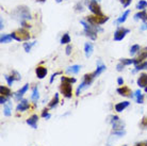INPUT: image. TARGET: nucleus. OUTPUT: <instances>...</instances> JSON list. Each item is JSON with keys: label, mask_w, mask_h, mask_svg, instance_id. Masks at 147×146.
Masks as SVG:
<instances>
[{"label": "nucleus", "mask_w": 147, "mask_h": 146, "mask_svg": "<svg viewBox=\"0 0 147 146\" xmlns=\"http://www.w3.org/2000/svg\"><path fill=\"white\" fill-rule=\"evenodd\" d=\"M124 67H125V65L123 63H118L117 65H116V70L117 72H121V70H124Z\"/></svg>", "instance_id": "a18cd8bd"}, {"label": "nucleus", "mask_w": 147, "mask_h": 146, "mask_svg": "<svg viewBox=\"0 0 147 146\" xmlns=\"http://www.w3.org/2000/svg\"><path fill=\"white\" fill-rule=\"evenodd\" d=\"M60 91H61V93H62L63 96H64L65 98H71V96H73V87H71V83L62 82V81H61Z\"/></svg>", "instance_id": "20e7f679"}, {"label": "nucleus", "mask_w": 147, "mask_h": 146, "mask_svg": "<svg viewBox=\"0 0 147 146\" xmlns=\"http://www.w3.org/2000/svg\"><path fill=\"white\" fill-rule=\"evenodd\" d=\"M58 75H61V72H58V73L53 74V75L51 76V78H50V81H49V82H50V83H52V82H53V80H55V76H58Z\"/></svg>", "instance_id": "de8ad7c7"}, {"label": "nucleus", "mask_w": 147, "mask_h": 146, "mask_svg": "<svg viewBox=\"0 0 147 146\" xmlns=\"http://www.w3.org/2000/svg\"><path fill=\"white\" fill-rule=\"evenodd\" d=\"M147 7V1L145 0H140L138 3H136V9L139 10V11H143Z\"/></svg>", "instance_id": "c756f323"}, {"label": "nucleus", "mask_w": 147, "mask_h": 146, "mask_svg": "<svg viewBox=\"0 0 147 146\" xmlns=\"http://www.w3.org/2000/svg\"><path fill=\"white\" fill-rule=\"evenodd\" d=\"M144 90H145V92L147 93V87H146V88H144Z\"/></svg>", "instance_id": "4d7b16f0"}, {"label": "nucleus", "mask_w": 147, "mask_h": 146, "mask_svg": "<svg viewBox=\"0 0 147 146\" xmlns=\"http://www.w3.org/2000/svg\"><path fill=\"white\" fill-rule=\"evenodd\" d=\"M37 121H38V116H37L36 114H33V115H31V116L27 120V124L29 125V126H31L33 129H36L37 128Z\"/></svg>", "instance_id": "ddd939ff"}, {"label": "nucleus", "mask_w": 147, "mask_h": 146, "mask_svg": "<svg viewBox=\"0 0 147 146\" xmlns=\"http://www.w3.org/2000/svg\"><path fill=\"white\" fill-rule=\"evenodd\" d=\"M141 30H147V22H144L143 25H142V27H141Z\"/></svg>", "instance_id": "603ef678"}, {"label": "nucleus", "mask_w": 147, "mask_h": 146, "mask_svg": "<svg viewBox=\"0 0 147 146\" xmlns=\"http://www.w3.org/2000/svg\"><path fill=\"white\" fill-rule=\"evenodd\" d=\"M7 100H9V98H7V97H4V96H1V97H0V103H1V105L7 103Z\"/></svg>", "instance_id": "49530a36"}, {"label": "nucleus", "mask_w": 147, "mask_h": 146, "mask_svg": "<svg viewBox=\"0 0 147 146\" xmlns=\"http://www.w3.org/2000/svg\"><path fill=\"white\" fill-rule=\"evenodd\" d=\"M12 16L15 19H17L19 22H27V20L32 18L29 7H26V5H19V7H16L14 11L12 12Z\"/></svg>", "instance_id": "f257e3e1"}, {"label": "nucleus", "mask_w": 147, "mask_h": 146, "mask_svg": "<svg viewBox=\"0 0 147 146\" xmlns=\"http://www.w3.org/2000/svg\"><path fill=\"white\" fill-rule=\"evenodd\" d=\"M75 11H76V12H83V11H84V9H83V5H82V3L76 4V7H75Z\"/></svg>", "instance_id": "37998d69"}, {"label": "nucleus", "mask_w": 147, "mask_h": 146, "mask_svg": "<svg viewBox=\"0 0 147 146\" xmlns=\"http://www.w3.org/2000/svg\"><path fill=\"white\" fill-rule=\"evenodd\" d=\"M140 126L142 129H147V116H144L142 120H141Z\"/></svg>", "instance_id": "4c0bfd02"}, {"label": "nucleus", "mask_w": 147, "mask_h": 146, "mask_svg": "<svg viewBox=\"0 0 147 146\" xmlns=\"http://www.w3.org/2000/svg\"><path fill=\"white\" fill-rule=\"evenodd\" d=\"M117 83H118V85H123V84H124V79H123L121 77H118Z\"/></svg>", "instance_id": "3c124183"}, {"label": "nucleus", "mask_w": 147, "mask_h": 146, "mask_svg": "<svg viewBox=\"0 0 147 146\" xmlns=\"http://www.w3.org/2000/svg\"><path fill=\"white\" fill-rule=\"evenodd\" d=\"M0 93H1V96H4V97H7V98H10V96L12 95L10 88L4 87V85H1V87H0Z\"/></svg>", "instance_id": "aec40b11"}, {"label": "nucleus", "mask_w": 147, "mask_h": 146, "mask_svg": "<svg viewBox=\"0 0 147 146\" xmlns=\"http://www.w3.org/2000/svg\"><path fill=\"white\" fill-rule=\"evenodd\" d=\"M112 135H119V137H123V135H126V131L124 129H121V130H113L112 131Z\"/></svg>", "instance_id": "58836bf2"}, {"label": "nucleus", "mask_w": 147, "mask_h": 146, "mask_svg": "<svg viewBox=\"0 0 147 146\" xmlns=\"http://www.w3.org/2000/svg\"><path fill=\"white\" fill-rule=\"evenodd\" d=\"M84 35L85 36H88V39H91V40L95 41L97 39V33L95 31H92V30H88V29H84Z\"/></svg>", "instance_id": "4be33fe9"}, {"label": "nucleus", "mask_w": 147, "mask_h": 146, "mask_svg": "<svg viewBox=\"0 0 147 146\" xmlns=\"http://www.w3.org/2000/svg\"><path fill=\"white\" fill-rule=\"evenodd\" d=\"M48 111H49V109H44L43 110V112H42V114H40V115H42V117H46V118H50V117H51V115H50V114L48 113Z\"/></svg>", "instance_id": "a19ab883"}, {"label": "nucleus", "mask_w": 147, "mask_h": 146, "mask_svg": "<svg viewBox=\"0 0 147 146\" xmlns=\"http://www.w3.org/2000/svg\"><path fill=\"white\" fill-rule=\"evenodd\" d=\"M0 25H1V26H0V29L2 30V29H3V27H4V26H3V22H2V19L0 20Z\"/></svg>", "instance_id": "864d4df0"}, {"label": "nucleus", "mask_w": 147, "mask_h": 146, "mask_svg": "<svg viewBox=\"0 0 147 146\" xmlns=\"http://www.w3.org/2000/svg\"><path fill=\"white\" fill-rule=\"evenodd\" d=\"M129 32H130V30L127 29V28H124V27H118L117 29H116V31L114 32V41H116V42L123 41Z\"/></svg>", "instance_id": "39448f33"}, {"label": "nucleus", "mask_w": 147, "mask_h": 146, "mask_svg": "<svg viewBox=\"0 0 147 146\" xmlns=\"http://www.w3.org/2000/svg\"><path fill=\"white\" fill-rule=\"evenodd\" d=\"M110 122L112 124V127H113V130H121L125 127V123L121 121V118L116 115H112L110 116Z\"/></svg>", "instance_id": "423d86ee"}, {"label": "nucleus", "mask_w": 147, "mask_h": 146, "mask_svg": "<svg viewBox=\"0 0 147 146\" xmlns=\"http://www.w3.org/2000/svg\"><path fill=\"white\" fill-rule=\"evenodd\" d=\"M36 1H40V2H45L46 0H36Z\"/></svg>", "instance_id": "6e6d98bb"}, {"label": "nucleus", "mask_w": 147, "mask_h": 146, "mask_svg": "<svg viewBox=\"0 0 147 146\" xmlns=\"http://www.w3.org/2000/svg\"><path fill=\"white\" fill-rule=\"evenodd\" d=\"M116 92H117L119 95L125 96V97H133L131 90H130L128 87H125V85H121V88H118L117 90H116Z\"/></svg>", "instance_id": "1a4fd4ad"}, {"label": "nucleus", "mask_w": 147, "mask_h": 146, "mask_svg": "<svg viewBox=\"0 0 147 146\" xmlns=\"http://www.w3.org/2000/svg\"><path fill=\"white\" fill-rule=\"evenodd\" d=\"M20 25L22 26V28H26V29H28V28H30V27H31V26H30L27 22H20Z\"/></svg>", "instance_id": "09e8293b"}, {"label": "nucleus", "mask_w": 147, "mask_h": 146, "mask_svg": "<svg viewBox=\"0 0 147 146\" xmlns=\"http://www.w3.org/2000/svg\"><path fill=\"white\" fill-rule=\"evenodd\" d=\"M28 89H29V84H25L24 87H22L19 91H17L16 93H14V98L15 100H17V101H20V99H22V95L28 91Z\"/></svg>", "instance_id": "9b49d317"}, {"label": "nucleus", "mask_w": 147, "mask_h": 146, "mask_svg": "<svg viewBox=\"0 0 147 146\" xmlns=\"http://www.w3.org/2000/svg\"><path fill=\"white\" fill-rule=\"evenodd\" d=\"M35 74H36V76L38 79H44L46 75H47V68L44 67V66H37L36 68H35Z\"/></svg>", "instance_id": "f8f14e48"}, {"label": "nucleus", "mask_w": 147, "mask_h": 146, "mask_svg": "<svg viewBox=\"0 0 147 146\" xmlns=\"http://www.w3.org/2000/svg\"><path fill=\"white\" fill-rule=\"evenodd\" d=\"M147 70V61H143V62H141L140 64L136 65V70H133V73L139 72V70Z\"/></svg>", "instance_id": "c85d7f7f"}, {"label": "nucleus", "mask_w": 147, "mask_h": 146, "mask_svg": "<svg viewBox=\"0 0 147 146\" xmlns=\"http://www.w3.org/2000/svg\"><path fill=\"white\" fill-rule=\"evenodd\" d=\"M129 105H130V102L129 101L118 102V103L115 105V111H117V112H123L127 107H129Z\"/></svg>", "instance_id": "f3484780"}, {"label": "nucleus", "mask_w": 147, "mask_h": 146, "mask_svg": "<svg viewBox=\"0 0 147 146\" xmlns=\"http://www.w3.org/2000/svg\"><path fill=\"white\" fill-rule=\"evenodd\" d=\"M60 43L61 44H69L70 43V36L68 33H64L63 34V36L61 37V41H60Z\"/></svg>", "instance_id": "7c9ffc66"}, {"label": "nucleus", "mask_w": 147, "mask_h": 146, "mask_svg": "<svg viewBox=\"0 0 147 146\" xmlns=\"http://www.w3.org/2000/svg\"><path fill=\"white\" fill-rule=\"evenodd\" d=\"M40 98V94H38V89L37 87H33V90H32V95H31V99L33 100V101H37Z\"/></svg>", "instance_id": "bb28decb"}, {"label": "nucleus", "mask_w": 147, "mask_h": 146, "mask_svg": "<svg viewBox=\"0 0 147 146\" xmlns=\"http://www.w3.org/2000/svg\"><path fill=\"white\" fill-rule=\"evenodd\" d=\"M88 10L92 12L94 15H99L101 16L102 14V12H101V7L98 3H97V1L96 0H90V2H88Z\"/></svg>", "instance_id": "0eeeda50"}, {"label": "nucleus", "mask_w": 147, "mask_h": 146, "mask_svg": "<svg viewBox=\"0 0 147 146\" xmlns=\"http://www.w3.org/2000/svg\"><path fill=\"white\" fill-rule=\"evenodd\" d=\"M13 37L11 36V34H1L0 37V43L2 44H7V43H11Z\"/></svg>", "instance_id": "412c9836"}, {"label": "nucleus", "mask_w": 147, "mask_h": 146, "mask_svg": "<svg viewBox=\"0 0 147 146\" xmlns=\"http://www.w3.org/2000/svg\"><path fill=\"white\" fill-rule=\"evenodd\" d=\"M4 78H5V80H7V84L10 85V87H12V84L14 83L15 79L13 78L12 76H9V75H4Z\"/></svg>", "instance_id": "e433bc0d"}, {"label": "nucleus", "mask_w": 147, "mask_h": 146, "mask_svg": "<svg viewBox=\"0 0 147 146\" xmlns=\"http://www.w3.org/2000/svg\"><path fill=\"white\" fill-rule=\"evenodd\" d=\"M123 146H127V145H123Z\"/></svg>", "instance_id": "13d9d810"}, {"label": "nucleus", "mask_w": 147, "mask_h": 146, "mask_svg": "<svg viewBox=\"0 0 147 146\" xmlns=\"http://www.w3.org/2000/svg\"><path fill=\"white\" fill-rule=\"evenodd\" d=\"M3 113H4V115H5V116H10V115H11V107H10V105L4 107Z\"/></svg>", "instance_id": "ea45409f"}, {"label": "nucleus", "mask_w": 147, "mask_h": 146, "mask_svg": "<svg viewBox=\"0 0 147 146\" xmlns=\"http://www.w3.org/2000/svg\"><path fill=\"white\" fill-rule=\"evenodd\" d=\"M80 68H81V66L80 65H71V66H69L68 68L66 70V73H68V74H78L79 73V70H80Z\"/></svg>", "instance_id": "393cba45"}, {"label": "nucleus", "mask_w": 147, "mask_h": 146, "mask_svg": "<svg viewBox=\"0 0 147 146\" xmlns=\"http://www.w3.org/2000/svg\"><path fill=\"white\" fill-rule=\"evenodd\" d=\"M93 50H94V47H93L92 43H85L84 45V53L86 58H90L93 53Z\"/></svg>", "instance_id": "dca6fc26"}, {"label": "nucleus", "mask_w": 147, "mask_h": 146, "mask_svg": "<svg viewBox=\"0 0 147 146\" xmlns=\"http://www.w3.org/2000/svg\"><path fill=\"white\" fill-rule=\"evenodd\" d=\"M35 44H36V41H34L32 43H25V44H24V49H25L26 52H30V51H31V48L33 47Z\"/></svg>", "instance_id": "473e14b6"}, {"label": "nucleus", "mask_w": 147, "mask_h": 146, "mask_svg": "<svg viewBox=\"0 0 147 146\" xmlns=\"http://www.w3.org/2000/svg\"><path fill=\"white\" fill-rule=\"evenodd\" d=\"M55 1H57V2H58V3H60V2H62L63 0H55Z\"/></svg>", "instance_id": "5fc2aeb1"}, {"label": "nucleus", "mask_w": 147, "mask_h": 146, "mask_svg": "<svg viewBox=\"0 0 147 146\" xmlns=\"http://www.w3.org/2000/svg\"><path fill=\"white\" fill-rule=\"evenodd\" d=\"M29 108H30V105L29 102H28V100L27 99H22L19 101L18 105H17V107H16V111L17 112H24V111L28 110Z\"/></svg>", "instance_id": "9d476101"}, {"label": "nucleus", "mask_w": 147, "mask_h": 146, "mask_svg": "<svg viewBox=\"0 0 147 146\" xmlns=\"http://www.w3.org/2000/svg\"><path fill=\"white\" fill-rule=\"evenodd\" d=\"M119 1H121V3L123 4V7H128L132 0H119Z\"/></svg>", "instance_id": "79ce46f5"}, {"label": "nucleus", "mask_w": 147, "mask_h": 146, "mask_svg": "<svg viewBox=\"0 0 147 146\" xmlns=\"http://www.w3.org/2000/svg\"><path fill=\"white\" fill-rule=\"evenodd\" d=\"M134 96L136 97V102H138V103H143L144 96H143V94L141 93L140 90H136V93H134Z\"/></svg>", "instance_id": "cd10ccee"}, {"label": "nucleus", "mask_w": 147, "mask_h": 146, "mask_svg": "<svg viewBox=\"0 0 147 146\" xmlns=\"http://www.w3.org/2000/svg\"><path fill=\"white\" fill-rule=\"evenodd\" d=\"M106 68H107V67H106V65H103L102 63L98 60V62H97V68H96V70L94 72V75H95V77L99 76L102 72H105V70H106Z\"/></svg>", "instance_id": "a211bd4d"}, {"label": "nucleus", "mask_w": 147, "mask_h": 146, "mask_svg": "<svg viewBox=\"0 0 147 146\" xmlns=\"http://www.w3.org/2000/svg\"><path fill=\"white\" fill-rule=\"evenodd\" d=\"M138 85L140 88H146L147 87V74L142 73L138 78Z\"/></svg>", "instance_id": "4468645a"}, {"label": "nucleus", "mask_w": 147, "mask_h": 146, "mask_svg": "<svg viewBox=\"0 0 147 146\" xmlns=\"http://www.w3.org/2000/svg\"><path fill=\"white\" fill-rule=\"evenodd\" d=\"M61 81L62 82H68V83H75L77 79L76 78H70V77H65V76H62L61 77Z\"/></svg>", "instance_id": "72a5a7b5"}, {"label": "nucleus", "mask_w": 147, "mask_h": 146, "mask_svg": "<svg viewBox=\"0 0 147 146\" xmlns=\"http://www.w3.org/2000/svg\"><path fill=\"white\" fill-rule=\"evenodd\" d=\"M121 63H123L125 66L131 65L134 63V59H121Z\"/></svg>", "instance_id": "f704fd0d"}, {"label": "nucleus", "mask_w": 147, "mask_h": 146, "mask_svg": "<svg viewBox=\"0 0 147 146\" xmlns=\"http://www.w3.org/2000/svg\"><path fill=\"white\" fill-rule=\"evenodd\" d=\"M88 87H90V84L88 83V82H85L84 80L81 82V84L78 87V89H77V91H76V96H79L80 95V93H81V91L82 90H84V89H88Z\"/></svg>", "instance_id": "a878e982"}, {"label": "nucleus", "mask_w": 147, "mask_h": 146, "mask_svg": "<svg viewBox=\"0 0 147 146\" xmlns=\"http://www.w3.org/2000/svg\"><path fill=\"white\" fill-rule=\"evenodd\" d=\"M85 20L91 25L101 26L109 20V17L106 15H101V16H99V15H90V16H86Z\"/></svg>", "instance_id": "7ed1b4c3"}, {"label": "nucleus", "mask_w": 147, "mask_h": 146, "mask_svg": "<svg viewBox=\"0 0 147 146\" xmlns=\"http://www.w3.org/2000/svg\"><path fill=\"white\" fill-rule=\"evenodd\" d=\"M134 146H147V141H142V142L136 143Z\"/></svg>", "instance_id": "8fccbe9b"}, {"label": "nucleus", "mask_w": 147, "mask_h": 146, "mask_svg": "<svg viewBox=\"0 0 147 146\" xmlns=\"http://www.w3.org/2000/svg\"><path fill=\"white\" fill-rule=\"evenodd\" d=\"M58 103H59V94L57 93V94H55V97L51 99V101L49 102L48 108H49V109H52V108L57 107V105H58Z\"/></svg>", "instance_id": "b1692460"}, {"label": "nucleus", "mask_w": 147, "mask_h": 146, "mask_svg": "<svg viewBox=\"0 0 147 146\" xmlns=\"http://www.w3.org/2000/svg\"><path fill=\"white\" fill-rule=\"evenodd\" d=\"M96 77L95 75H94V73H91V74H85L84 77H83V80L85 81V82H88L90 85L93 83V81H94V79H95Z\"/></svg>", "instance_id": "5701e85b"}, {"label": "nucleus", "mask_w": 147, "mask_h": 146, "mask_svg": "<svg viewBox=\"0 0 147 146\" xmlns=\"http://www.w3.org/2000/svg\"><path fill=\"white\" fill-rule=\"evenodd\" d=\"M71 50H73V46L69 44H67L66 48H65V53H66L67 55H69L70 53H71Z\"/></svg>", "instance_id": "c03bdc74"}, {"label": "nucleus", "mask_w": 147, "mask_h": 146, "mask_svg": "<svg viewBox=\"0 0 147 146\" xmlns=\"http://www.w3.org/2000/svg\"><path fill=\"white\" fill-rule=\"evenodd\" d=\"M147 59V47L143 48V49H141L140 50V53H139V57L136 59H134V66L138 65V64H140L141 62H143Z\"/></svg>", "instance_id": "6e6552de"}, {"label": "nucleus", "mask_w": 147, "mask_h": 146, "mask_svg": "<svg viewBox=\"0 0 147 146\" xmlns=\"http://www.w3.org/2000/svg\"><path fill=\"white\" fill-rule=\"evenodd\" d=\"M11 76L13 77L15 79V81H19L22 79V77H20V74L18 72H16V70H12L11 72Z\"/></svg>", "instance_id": "c9c22d12"}, {"label": "nucleus", "mask_w": 147, "mask_h": 146, "mask_svg": "<svg viewBox=\"0 0 147 146\" xmlns=\"http://www.w3.org/2000/svg\"><path fill=\"white\" fill-rule=\"evenodd\" d=\"M11 36L13 37V40L17 41V42H28L31 39L29 31L26 28H19L16 31L11 33Z\"/></svg>", "instance_id": "f03ea898"}, {"label": "nucleus", "mask_w": 147, "mask_h": 146, "mask_svg": "<svg viewBox=\"0 0 147 146\" xmlns=\"http://www.w3.org/2000/svg\"><path fill=\"white\" fill-rule=\"evenodd\" d=\"M139 19H142L144 22H147V12H146V10H143V11L138 12V13L134 15V20H139Z\"/></svg>", "instance_id": "2eb2a0df"}, {"label": "nucleus", "mask_w": 147, "mask_h": 146, "mask_svg": "<svg viewBox=\"0 0 147 146\" xmlns=\"http://www.w3.org/2000/svg\"><path fill=\"white\" fill-rule=\"evenodd\" d=\"M129 14H130V11H129V10L125 11L124 13H123V15H121V17H118V18L115 20V24H116V25H121V24H124V22H126L127 17L129 16Z\"/></svg>", "instance_id": "6ab92c4d"}, {"label": "nucleus", "mask_w": 147, "mask_h": 146, "mask_svg": "<svg viewBox=\"0 0 147 146\" xmlns=\"http://www.w3.org/2000/svg\"><path fill=\"white\" fill-rule=\"evenodd\" d=\"M140 50H141L140 45H138V44L132 45V46H131V48H130V55H136L138 52H140Z\"/></svg>", "instance_id": "2f4dec72"}]
</instances>
